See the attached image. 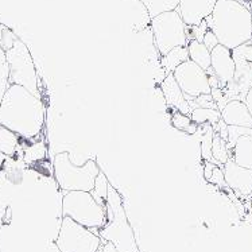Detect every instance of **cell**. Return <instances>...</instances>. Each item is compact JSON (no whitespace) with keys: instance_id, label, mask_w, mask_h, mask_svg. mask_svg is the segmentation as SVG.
I'll list each match as a JSON object with an SVG mask.
<instances>
[{"instance_id":"obj_15","label":"cell","mask_w":252,"mask_h":252,"mask_svg":"<svg viewBox=\"0 0 252 252\" xmlns=\"http://www.w3.org/2000/svg\"><path fill=\"white\" fill-rule=\"evenodd\" d=\"M221 119L228 126H236L252 129V116L242 100H229L220 109Z\"/></svg>"},{"instance_id":"obj_32","label":"cell","mask_w":252,"mask_h":252,"mask_svg":"<svg viewBox=\"0 0 252 252\" xmlns=\"http://www.w3.org/2000/svg\"><path fill=\"white\" fill-rule=\"evenodd\" d=\"M215 166L212 162H209V160H206L205 162V166H204V177H205L206 181H209V178H211L212 173H213V169H215Z\"/></svg>"},{"instance_id":"obj_33","label":"cell","mask_w":252,"mask_h":252,"mask_svg":"<svg viewBox=\"0 0 252 252\" xmlns=\"http://www.w3.org/2000/svg\"><path fill=\"white\" fill-rule=\"evenodd\" d=\"M244 104L247 105L248 111H250V113H251L252 116V87L248 89L247 93H246V96H244Z\"/></svg>"},{"instance_id":"obj_3","label":"cell","mask_w":252,"mask_h":252,"mask_svg":"<svg viewBox=\"0 0 252 252\" xmlns=\"http://www.w3.org/2000/svg\"><path fill=\"white\" fill-rule=\"evenodd\" d=\"M107 222L98 229V236L101 240L113 244L119 252H139L132 226L129 224L123 200L119 191L111 184L108 186L107 197Z\"/></svg>"},{"instance_id":"obj_14","label":"cell","mask_w":252,"mask_h":252,"mask_svg":"<svg viewBox=\"0 0 252 252\" xmlns=\"http://www.w3.org/2000/svg\"><path fill=\"white\" fill-rule=\"evenodd\" d=\"M160 88H162L163 97H165L166 104H167L169 108H174L175 111H178L181 113L190 115V105H189L188 100L185 98L184 92L181 91L180 85L175 81L173 73H170V74H167L163 78V81L160 83Z\"/></svg>"},{"instance_id":"obj_34","label":"cell","mask_w":252,"mask_h":252,"mask_svg":"<svg viewBox=\"0 0 252 252\" xmlns=\"http://www.w3.org/2000/svg\"><path fill=\"white\" fill-rule=\"evenodd\" d=\"M100 252H119L116 248L113 247V244H111V243L105 242L104 243V246L101 248H100Z\"/></svg>"},{"instance_id":"obj_7","label":"cell","mask_w":252,"mask_h":252,"mask_svg":"<svg viewBox=\"0 0 252 252\" xmlns=\"http://www.w3.org/2000/svg\"><path fill=\"white\" fill-rule=\"evenodd\" d=\"M5 58L10 69V84L25 87L32 94L41 97L35 63L26 43L16 38L14 45L5 50Z\"/></svg>"},{"instance_id":"obj_11","label":"cell","mask_w":252,"mask_h":252,"mask_svg":"<svg viewBox=\"0 0 252 252\" xmlns=\"http://www.w3.org/2000/svg\"><path fill=\"white\" fill-rule=\"evenodd\" d=\"M211 70L219 78L222 87L233 81L235 76V61L232 50L222 45H216L211 50Z\"/></svg>"},{"instance_id":"obj_10","label":"cell","mask_w":252,"mask_h":252,"mask_svg":"<svg viewBox=\"0 0 252 252\" xmlns=\"http://www.w3.org/2000/svg\"><path fill=\"white\" fill-rule=\"evenodd\" d=\"M235 61L233 81L226 87H233V93H246L252 87V39L232 50Z\"/></svg>"},{"instance_id":"obj_37","label":"cell","mask_w":252,"mask_h":252,"mask_svg":"<svg viewBox=\"0 0 252 252\" xmlns=\"http://www.w3.org/2000/svg\"><path fill=\"white\" fill-rule=\"evenodd\" d=\"M251 196H252V191H251Z\"/></svg>"},{"instance_id":"obj_13","label":"cell","mask_w":252,"mask_h":252,"mask_svg":"<svg viewBox=\"0 0 252 252\" xmlns=\"http://www.w3.org/2000/svg\"><path fill=\"white\" fill-rule=\"evenodd\" d=\"M217 0H180L177 11L186 26H198L211 15Z\"/></svg>"},{"instance_id":"obj_23","label":"cell","mask_w":252,"mask_h":252,"mask_svg":"<svg viewBox=\"0 0 252 252\" xmlns=\"http://www.w3.org/2000/svg\"><path fill=\"white\" fill-rule=\"evenodd\" d=\"M171 124L174 126V128H177L178 131H182L185 132L186 135H194L197 132V124L191 120V118L189 115H185V113L181 112H174L173 113V118H171Z\"/></svg>"},{"instance_id":"obj_8","label":"cell","mask_w":252,"mask_h":252,"mask_svg":"<svg viewBox=\"0 0 252 252\" xmlns=\"http://www.w3.org/2000/svg\"><path fill=\"white\" fill-rule=\"evenodd\" d=\"M101 242V237L92 229L80 225L70 217H62L54 244L60 252H98Z\"/></svg>"},{"instance_id":"obj_36","label":"cell","mask_w":252,"mask_h":252,"mask_svg":"<svg viewBox=\"0 0 252 252\" xmlns=\"http://www.w3.org/2000/svg\"><path fill=\"white\" fill-rule=\"evenodd\" d=\"M248 10H250V12H251L252 15V0H250V7H248Z\"/></svg>"},{"instance_id":"obj_5","label":"cell","mask_w":252,"mask_h":252,"mask_svg":"<svg viewBox=\"0 0 252 252\" xmlns=\"http://www.w3.org/2000/svg\"><path fill=\"white\" fill-rule=\"evenodd\" d=\"M62 216L70 217L88 229H101L107 222V206L100 205L89 191H66Z\"/></svg>"},{"instance_id":"obj_25","label":"cell","mask_w":252,"mask_h":252,"mask_svg":"<svg viewBox=\"0 0 252 252\" xmlns=\"http://www.w3.org/2000/svg\"><path fill=\"white\" fill-rule=\"evenodd\" d=\"M10 87V69L5 58V52L0 46V104L3 101L4 93Z\"/></svg>"},{"instance_id":"obj_21","label":"cell","mask_w":252,"mask_h":252,"mask_svg":"<svg viewBox=\"0 0 252 252\" xmlns=\"http://www.w3.org/2000/svg\"><path fill=\"white\" fill-rule=\"evenodd\" d=\"M191 120L196 124H204L211 123L213 126H216V123L221 119V113L219 109L215 108H198L193 109L190 113Z\"/></svg>"},{"instance_id":"obj_17","label":"cell","mask_w":252,"mask_h":252,"mask_svg":"<svg viewBox=\"0 0 252 252\" xmlns=\"http://www.w3.org/2000/svg\"><path fill=\"white\" fill-rule=\"evenodd\" d=\"M188 53H189V60L202 67L204 70L208 72L211 69V50L202 42L197 39L188 42Z\"/></svg>"},{"instance_id":"obj_31","label":"cell","mask_w":252,"mask_h":252,"mask_svg":"<svg viewBox=\"0 0 252 252\" xmlns=\"http://www.w3.org/2000/svg\"><path fill=\"white\" fill-rule=\"evenodd\" d=\"M216 124H217V131H219L220 138H222L225 142H228V124H226L222 119H220Z\"/></svg>"},{"instance_id":"obj_18","label":"cell","mask_w":252,"mask_h":252,"mask_svg":"<svg viewBox=\"0 0 252 252\" xmlns=\"http://www.w3.org/2000/svg\"><path fill=\"white\" fill-rule=\"evenodd\" d=\"M189 60V53H188V46H178L171 49L167 54L162 56V66L165 69V72L167 74L173 73L175 70V67L180 66L182 62H185Z\"/></svg>"},{"instance_id":"obj_16","label":"cell","mask_w":252,"mask_h":252,"mask_svg":"<svg viewBox=\"0 0 252 252\" xmlns=\"http://www.w3.org/2000/svg\"><path fill=\"white\" fill-rule=\"evenodd\" d=\"M231 159L236 165L252 169V134L240 135L232 147Z\"/></svg>"},{"instance_id":"obj_1","label":"cell","mask_w":252,"mask_h":252,"mask_svg":"<svg viewBox=\"0 0 252 252\" xmlns=\"http://www.w3.org/2000/svg\"><path fill=\"white\" fill-rule=\"evenodd\" d=\"M0 126L25 139L39 136L45 126V107L41 97L25 87L10 84L0 104Z\"/></svg>"},{"instance_id":"obj_22","label":"cell","mask_w":252,"mask_h":252,"mask_svg":"<svg viewBox=\"0 0 252 252\" xmlns=\"http://www.w3.org/2000/svg\"><path fill=\"white\" fill-rule=\"evenodd\" d=\"M18 147V135L0 126V151L5 155H14Z\"/></svg>"},{"instance_id":"obj_9","label":"cell","mask_w":252,"mask_h":252,"mask_svg":"<svg viewBox=\"0 0 252 252\" xmlns=\"http://www.w3.org/2000/svg\"><path fill=\"white\" fill-rule=\"evenodd\" d=\"M175 81L180 85L185 98L198 97L201 94H211L212 88L209 85L208 72L197 63L188 60L175 67L173 72Z\"/></svg>"},{"instance_id":"obj_35","label":"cell","mask_w":252,"mask_h":252,"mask_svg":"<svg viewBox=\"0 0 252 252\" xmlns=\"http://www.w3.org/2000/svg\"><path fill=\"white\" fill-rule=\"evenodd\" d=\"M47 252H60V250L57 248L56 244H53V246H50V248H47Z\"/></svg>"},{"instance_id":"obj_2","label":"cell","mask_w":252,"mask_h":252,"mask_svg":"<svg viewBox=\"0 0 252 252\" xmlns=\"http://www.w3.org/2000/svg\"><path fill=\"white\" fill-rule=\"evenodd\" d=\"M205 22L219 43L231 50L252 39V15L240 0H217Z\"/></svg>"},{"instance_id":"obj_19","label":"cell","mask_w":252,"mask_h":252,"mask_svg":"<svg viewBox=\"0 0 252 252\" xmlns=\"http://www.w3.org/2000/svg\"><path fill=\"white\" fill-rule=\"evenodd\" d=\"M139 1L147 11L150 19L167 11L177 10L180 4V0H139Z\"/></svg>"},{"instance_id":"obj_28","label":"cell","mask_w":252,"mask_h":252,"mask_svg":"<svg viewBox=\"0 0 252 252\" xmlns=\"http://www.w3.org/2000/svg\"><path fill=\"white\" fill-rule=\"evenodd\" d=\"M18 36L10 30V29H7V27H3V31H1V36H0V46L3 47V50H8L12 45H14V42Z\"/></svg>"},{"instance_id":"obj_27","label":"cell","mask_w":252,"mask_h":252,"mask_svg":"<svg viewBox=\"0 0 252 252\" xmlns=\"http://www.w3.org/2000/svg\"><path fill=\"white\" fill-rule=\"evenodd\" d=\"M213 128L212 127H208L206 128V132L202 136L201 139V155L205 160H209L212 162L213 160V157H212V139H213Z\"/></svg>"},{"instance_id":"obj_12","label":"cell","mask_w":252,"mask_h":252,"mask_svg":"<svg viewBox=\"0 0 252 252\" xmlns=\"http://www.w3.org/2000/svg\"><path fill=\"white\" fill-rule=\"evenodd\" d=\"M224 180L226 186L240 196H251L252 191V169H246L236 165L232 159L226 162L224 167Z\"/></svg>"},{"instance_id":"obj_26","label":"cell","mask_w":252,"mask_h":252,"mask_svg":"<svg viewBox=\"0 0 252 252\" xmlns=\"http://www.w3.org/2000/svg\"><path fill=\"white\" fill-rule=\"evenodd\" d=\"M46 157V146L42 142H38V143H34L29 146L26 150H25V162L31 165V163H35L38 160H42Z\"/></svg>"},{"instance_id":"obj_30","label":"cell","mask_w":252,"mask_h":252,"mask_svg":"<svg viewBox=\"0 0 252 252\" xmlns=\"http://www.w3.org/2000/svg\"><path fill=\"white\" fill-rule=\"evenodd\" d=\"M202 43H204L209 50H212V49L216 46V45H219V41H217L216 35H215L211 30H208L205 32L204 38H202Z\"/></svg>"},{"instance_id":"obj_20","label":"cell","mask_w":252,"mask_h":252,"mask_svg":"<svg viewBox=\"0 0 252 252\" xmlns=\"http://www.w3.org/2000/svg\"><path fill=\"white\" fill-rule=\"evenodd\" d=\"M108 186H109V181L108 178H107V175L104 174L103 171L100 170V173H98V175L96 177V181H94L93 189L89 191V193L92 194L93 198L97 201L100 205L105 206V204H107Z\"/></svg>"},{"instance_id":"obj_4","label":"cell","mask_w":252,"mask_h":252,"mask_svg":"<svg viewBox=\"0 0 252 252\" xmlns=\"http://www.w3.org/2000/svg\"><path fill=\"white\" fill-rule=\"evenodd\" d=\"M53 169L57 185L65 191H91L101 170L94 159H89L84 166L74 165L67 151L54 157Z\"/></svg>"},{"instance_id":"obj_29","label":"cell","mask_w":252,"mask_h":252,"mask_svg":"<svg viewBox=\"0 0 252 252\" xmlns=\"http://www.w3.org/2000/svg\"><path fill=\"white\" fill-rule=\"evenodd\" d=\"M209 182H212V184H216V185H219V186L226 185L225 180H224V171H222V169H220V167L215 166L213 173H212L211 178H209Z\"/></svg>"},{"instance_id":"obj_6","label":"cell","mask_w":252,"mask_h":252,"mask_svg":"<svg viewBox=\"0 0 252 252\" xmlns=\"http://www.w3.org/2000/svg\"><path fill=\"white\" fill-rule=\"evenodd\" d=\"M154 43L160 56L178 46H188L186 25L177 10L167 11L150 19Z\"/></svg>"},{"instance_id":"obj_38","label":"cell","mask_w":252,"mask_h":252,"mask_svg":"<svg viewBox=\"0 0 252 252\" xmlns=\"http://www.w3.org/2000/svg\"><path fill=\"white\" fill-rule=\"evenodd\" d=\"M240 1H242V0H240Z\"/></svg>"},{"instance_id":"obj_24","label":"cell","mask_w":252,"mask_h":252,"mask_svg":"<svg viewBox=\"0 0 252 252\" xmlns=\"http://www.w3.org/2000/svg\"><path fill=\"white\" fill-rule=\"evenodd\" d=\"M212 157L213 160H216L220 165H225L229 158L228 154V146L226 142L222 138H220L219 134H213V139H212Z\"/></svg>"}]
</instances>
